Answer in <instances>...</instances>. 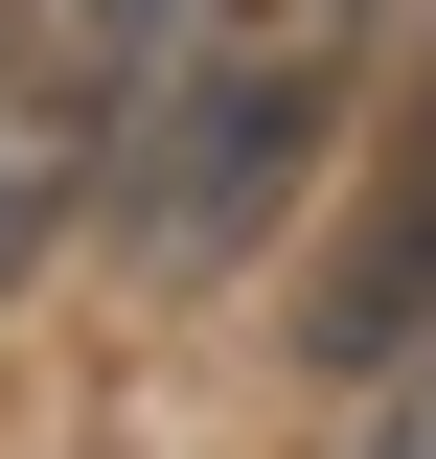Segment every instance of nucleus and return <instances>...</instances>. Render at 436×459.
Wrapping results in <instances>:
<instances>
[{
	"instance_id": "f257e3e1",
	"label": "nucleus",
	"mask_w": 436,
	"mask_h": 459,
	"mask_svg": "<svg viewBox=\"0 0 436 459\" xmlns=\"http://www.w3.org/2000/svg\"><path fill=\"white\" fill-rule=\"evenodd\" d=\"M368 69H390V0H184L161 92H138V161H115L138 276H230L322 184V138L368 115Z\"/></svg>"
},
{
	"instance_id": "f03ea898",
	"label": "nucleus",
	"mask_w": 436,
	"mask_h": 459,
	"mask_svg": "<svg viewBox=\"0 0 436 459\" xmlns=\"http://www.w3.org/2000/svg\"><path fill=\"white\" fill-rule=\"evenodd\" d=\"M161 47H184V0H0V299L47 276L92 230V184L138 161Z\"/></svg>"
},
{
	"instance_id": "7ed1b4c3",
	"label": "nucleus",
	"mask_w": 436,
	"mask_h": 459,
	"mask_svg": "<svg viewBox=\"0 0 436 459\" xmlns=\"http://www.w3.org/2000/svg\"><path fill=\"white\" fill-rule=\"evenodd\" d=\"M299 344H322V368H414L436 344V23H414V69H390V115H368V184H344V230H322Z\"/></svg>"
},
{
	"instance_id": "20e7f679",
	"label": "nucleus",
	"mask_w": 436,
	"mask_h": 459,
	"mask_svg": "<svg viewBox=\"0 0 436 459\" xmlns=\"http://www.w3.org/2000/svg\"><path fill=\"white\" fill-rule=\"evenodd\" d=\"M368 459H436V368H414V413H390V437H368Z\"/></svg>"
}]
</instances>
